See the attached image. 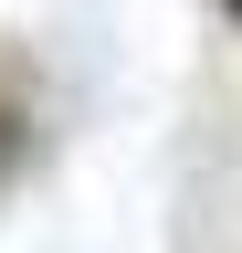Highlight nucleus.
I'll use <instances>...</instances> for the list:
<instances>
[{
  "mask_svg": "<svg viewBox=\"0 0 242 253\" xmlns=\"http://www.w3.org/2000/svg\"><path fill=\"white\" fill-rule=\"evenodd\" d=\"M21 158H32V95H21L11 74H0V179H11Z\"/></svg>",
  "mask_w": 242,
  "mask_h": 253,
  "instance_id": "f257e3e1",
  "label": "nucleus"
},
{
  "mask_svg": "<svg viewBox=\"0 0 242 253\" xmlns=\"http://www.w3.org/2000/svg\"><path fill=\"white\" fill-rule=\"evenodd\" d=\"M221 11H242V0H221Z\"/></svg>",
  "mask_w": 242,
  "mask_h": 253,
  "instance_id": "f03ea898",
  "label": "nucleus"
}]
</instances>
